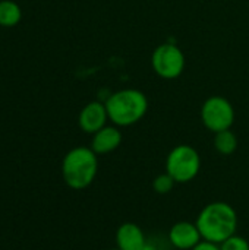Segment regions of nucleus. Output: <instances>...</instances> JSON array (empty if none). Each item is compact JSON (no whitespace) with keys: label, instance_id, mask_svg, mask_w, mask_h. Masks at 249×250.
<instances>
[{"label":"nucleus","instance_id":"1","mask_svg":"<svg viewBox=\"0 0 249 250\" xmlns=\"http://www.w3.org/2000/svg\"><path fill=\"white\" fill-rule=\"evenodd\" d=\"M203 240L220 245L233 234L238 229V214L227 202H211L205 205L195 221Z\"/></svg>","mask_w":249,"mask_h":250},{"label":"nucleus","instance_id":"12","mask_svg":"<svg viewBox=\"0 0 249 250\" xmlns=\"http://www.w3.org/2000/svg\"><path fill=\"white\" fill-rule=\"evenodd\" d=\"M214 148L222 155H232L238 148L236 135L230 129L217 132L216 136H214Z\"/></svg>","mask_w":249,"mask_h":250},{"label":"nucleus","instance_id":"5","mask_svg":"<svg viewBox=\"0 0 249 250\" xmlns=\"http://www.w3.org/2000/svg\"><path fill=\"white\" fill-rule=\"evenodd\" d=\"M201 120L210 132L227 130L235 122V108L225 97H210L201 107Z\"/></svg>","mask_w":249,"mask_h":250},{"label":"nucleus","instance_id":"3","mask_svg":"<svg viewBox=\"0 0 249 250\" xmlns=\"http://www.w3.org/2000/svg\"><path fill=\"white\" fill-rule=\"evenodd\" d=\"M104 104L109 120L117 127L138 123L148 110V100L145 94L138 89H120L112 94Z\"/></svg>","mask_w":249,"mask_h":250},{"label":"nucleus","instance_id":"6","mask_svg":"<svg viewBox=\"0 0 249 250\" xmlns=\"http://www.w3.org/2000/svg\"><path fill=\"white\" fill-rule=\"evenodd\" d=\"M151 64L158 76L175 79L185 69V56L176 44H160L151 56Z\"/></svg>","mask_w":249,"mask_h":250},{"label":"nucleus","instance_id":"14","mask_svg":"<svg viewBox=\"0 0 249 250\" xmlns=\"http://www.w3.org/2000/svg\"><path fill=\"white\" fill-rule=\"evenodd\" d=\"M220 250H249V243L245 237L233 234L232 237L220 243Z\"/></svg>","mask_w":249,"mask_h":250},{"label":"nucleus","instance_id":"11","mask_svg":"<svg viewBox=\"0 0 249 250\" xmlns=\"http://www.w3.org/2000/svg\"><path fill=\"white\" fill-rule=\"evenodd\" d=\"M22 19V9L13 0H0V26H16Z\"/></svg>","mask_w":249,"mask_h":250},{"label":"nucleus","instance_id":"4","mask_svg":"<svg viewBox=\"0 0 249 250\" xmlns=\"http://www.w3.org/2000/svg\"><path fill=\"white\" fill-rule=\"evenodd\" d=\"M201 170V157L198 151L189 145L175 146L166 158V173L176 183L192 182Z\"/></svg>","mask_w":249,"mask_h":250},{"label":"nucleus","instance_id":"8","mask_svg":"<svg viewBox=\"0 0 249 250\" xmlns=\"http://www.w3.org/2000/svg\"><path fill=\"white\" fill-rule=\"evenodd\" d=\"M203 240L195 223L179 221L169 230V242L175 249L192 250Z\"/></svg>","mask_w":249,"mask_h":250},{"label":"nucleus","instance_id":"13","mask_svg":"<svg viewBox=\"0 0 249 250\" xmlns=\"http://www.w3.org/2000/svg\"><path fill=\"white\" fill-rule=\"evenodd\" d=\"M176 182L173 180V177L167 173L158 174L154 180H153V189L158 193V195H166L170 193L175 188Z\"/></svg>","mask_w":249,"mask_h":250},{"label":"nucleus","instance_id":"2","mask_svg":"<svg viewBox=\"0 0 249 250\" xmlns=\"http://www.w3.org/2000/svg\"><path fill=\"white\" fill-rule=\"evenodd\" d=\"M98 171L97 154L88 146L72 148L62 161L65 183L75 190L87 189L95 180Z\"/></svg>","mask_w":249,"mask_h":250},{"label":"nucleus","instance_id":"16","mask_svg":"<svg viewBox=\"0 0 249 250\" xmlns=\"http://www.w3.org/2000/svg\"><path fill=\"white\" fill-rule=\"evenodd\" d=\"M144 250H158V249H157V246H156V245H153V243H150V242H148V243L145 245Z\"/></svg>","mask_w":249,"mask_h":250},{"label":"nucleus","instance_id":"10","mask_svg":"<svg viewBox=\"0 0 249 250\" xmlns=\"http://www.w3.org/2000/svg\"><path fill=\"white\" fill-rule=\"evenodd\" d=\"M122 144V133L117 126H104L92 135L91 149L97 155H106L113 152Z\"/></svg>","mask_w":249,"mask_h":250},{"label":"nucleus","instance_id":"9","mask_svg":"<svg viewBox=\"0 0 249 250\" xmlns=\"http://www.w3.org/2000/svg\"><path fill=\"white\" fill-rule=\"evenodd\" d=\"M148 243L142 229L135 223H123L116 230V248L120 250H144Z\"/></svg>","mask_w":249,"mask_h":250},{"label":"nucleus","instance_id":"17","mask_svg":"<svg viewBox=\"0 0 249 250\" xmlns=\"http://www.w3.org/2000/svg\"><path fill=\"white\" fill-rule=\"evenodd\" d=\"M109 250H120V249H117V248H116V249H109Z\"/></svg>","mask_w":249,"mask_h":250},{"label":"nucleus","instance_id":"15","mask_svg":"<svg viewBox=\"0 0 249 250\" xmlns=\"http://www.w3.org/2000/svg\"><path fill=\"white\" fill-rule=\"evenodd\" d=\"M192 250H220V245L207 242V240H201Z\"/></svg>","mask_w":249,"mask_h":250},{"label":"nucleus","instance_id":"7","mask_svg":"<svg viewBox=\"0 0 249 250\" xmlns=\"http://www.w3.org/2000/svg\"><path fill=\"white\" fill-rule=\"evenodd\" d=\"M107 120H109V114H107L106 104L100 101H91L81 110L78 117V125L82 132L94 135L95 132L107 126Z\"/></svg>","mask_w":249,"mask_h":250}]
</instances>
